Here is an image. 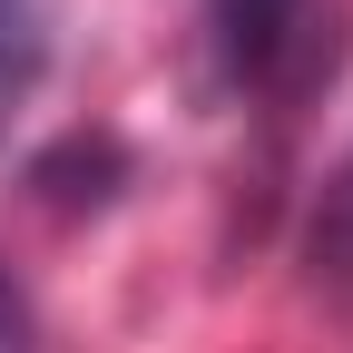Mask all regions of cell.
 <instances>
[{"label":"cell","mask_w":353,"mask_h":353,"mask_svg":"<svg viewBox=\"0 0 353 353\" xmlns=\"http://www.w3.org/2000/svg\"><path fill=\"white\" fill-rule=\"evenodd\" d=\"M0 353H39V304L10 265H0Z\"/></svg>","instance_id":"cell-4"},{"label":"cell","mask_w":353,"mask_h":353,"mask_svg":"<svg viewBox=\"0 0 353 353\" xmlns=\"http://www.w3.org/2000/svg\"><path fill=\"white\" fill-rule=\"evenodd\" d=\"M39 69H50V0H0V138L30 108Z\"/></svg>","instance_id":"cell-3"},{"label":"cell","mask_w":353,"mask_h":353,"mask_svg":"<svg viewBox=\"0 0 353 353\" xmlns=\"http://www.w3.org/2000/svg\"><path fill=\"white\" fill-rule=\"evenodd\" d=\"M304 275H314L324 294H353V138H343V157L324 167L314 216H304Z\"/></svg>","instance_id":"cell-2"},{"label":"cell","mask_w":353,"mask_h":353,"mask_svg":"<svg viewBox=\"0 0 353 353\" xmlns=\"http://www.w3.org/2000/svg\"><path fill=\"white\" fill-rule=\"evenodd\" d=\"M324 0H206V69L226 99H294L314 79Z\"/></svg>","instance_id":"cell-1"}]
</instances>
